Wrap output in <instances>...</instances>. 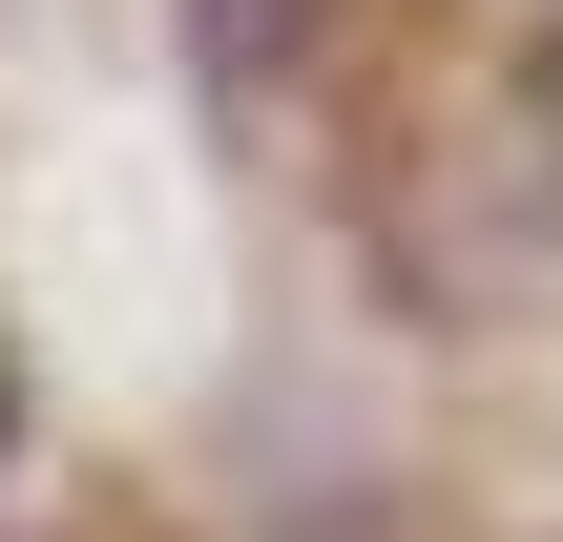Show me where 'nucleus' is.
I'll list each match as a JSON object with an SVG mask.
<instances>
[{
  "label": "nucleus",
  "instance_id": "f257e3e1",
  "mask_svg": "<svg viewBox=\"0 0 563 542\" xmlns=\"http://www.w3.org/2000/svg\"><path fill=\"white\" fill-rule=\"evenodd\" d=\"M188 42H209V84H292L313 63V0H188Z\"/></svg>",
  "mask_w": 563,
  "mask_h": 542
},
{
  "label": "nucleus",
  "instance_id": "f03ea898",
  "mask_svg": "<svg viewBox=\"0 0 563 542\" xmlns=\"http://www.w3.org/2000/svg\"><path fill=\"white\" fill-rule=\"evenodd\" d=\"M0 460H21V355H0Z\"/></svg>",
  "mask_w": 563,
  "mask_h": 542
}]
</instances>
